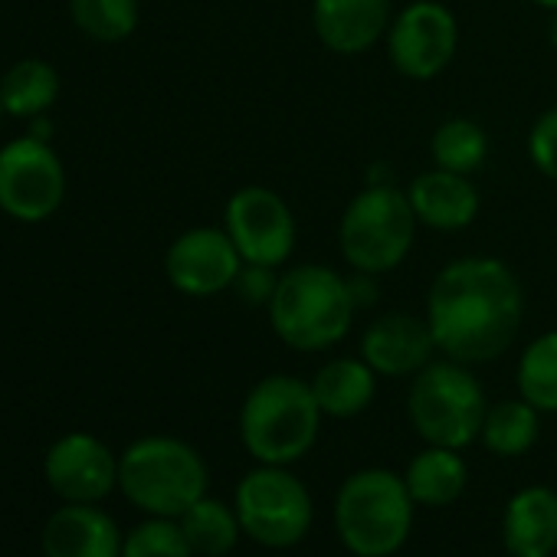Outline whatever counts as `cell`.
Listing matches in <instances>:
<instances>
[{"label":"cell","mask_w":557,"mask_h":557,"mask_svg":"<svg viewBox=\"0 0 557 557\" xmlns=\"http://www.w3.org/2000/svg\"><path fill=\"white\" fill-rule=\"evenodd\" d=\"M243 534L269 550H289L306 541L315 524V498L293 466L249 469L233 492Z\"/></svg>","instance_id":"obj_8"},{"label":"cell","mask_w":557,"mask_h":557,"mask_svg":"<svg viewBox=\"0 0 557 557\" xmlns=\"http://www.w3.org/2000/svg\"><path fill=\"white\" fill-rule=\"evenodd\" d=\"M119 488L145 515L181 518L207 495L210 469L177 436H141L119 456Z\"/></svg>","instance_id":"obj_5"},{"label":"cell","mask_w":557,"mask_h":557,"mask_svg":"<svg viewBox=\"0 0 557 557\" xmlns=\"http://www.w3.org/2000/svg\"><path fill=\"white\" fill-rule=\"evenodd\" d=\"M60 96V76L50 63L44 60H24L8 70L0 79V106L8 115L17 119H34L44 115Z\"/></svg>","instance_id":"obj_25"},{"label":"cell","mask_w":557,"mask_h":557,"mask_svg":"<svg viewBox=\"0 0 557 557\" xmlns=\"http://www.w3.org/2000/svg\"><path fill=\"white\" fill-rule=\"evenodd\" d=\"M122 557H194V547L177 518L148 515L125 534Z\"/></svg>","instance_id":"obj_27"},{"label":"cell","mask_w":557,"mask_h":557,"mask_svg":"<svg viewBox=\"0 0 557 557\" xmlns=\"http://www.w3.org/2000/svg\"><path fill=\"white\" fill-rule=\"evenodd\" d=\"M524 151H528V161L531 168L554 181L557 184V106L544 109L531 128H528V138H524Z\"/></svg>","instance_id":"obj_28"},{"label":"cell","mask_w":557,"mask_h":557,"mask_svg":"<svg viewBox=\"0 0 557 557\" xmlns=\"http://www.w3.org/2000/svg\"><path fill=\"white\" fill-rule=\"evenodd\" d=\"M420 220L407 190L391 184H364L342 210L338 252L348 269L387 275L400 269L417 243Z\"/></svg>","instance_id":"obj_6"},{"label":"cell","mask_w":557,"mask_h":557,"mask_svg":"<svg viewBox=\"0 0 557 557\" xmlns=\"http://www.w3.org/2000/svg\"><path fill=\"white\" fill-rule=\"evenodd\" d=\"M488 132L466 115L443 119L430 135V161L433 168L453 171V174H479L488 161Z\"/></svg>","instance_id":"obj_22"},{"label":"cell","mask_w":557,"mask_h":557,"mask_svg":"<svg viewBox=\"0 0 557 557\" xmlns=\"http://www.w3.org/2000/svg\"><path fill=\"white\" fill-rule=\"evenodd\" d=\"M223 230L230 233L243 262L272 269L289 265L299 239V223L289 200L265 184H246L226 197Z\"/></svg>","instance_id":"obj_10"},{"label":"cell","mask_w":557,"mask_h":557,"mask_svg":"<svg viewBox=\"0 0 557 557\" xmlns=\"http://www.w3.org/2000/svg\"><path fill=\"white\" fill-rule=\"evenodd\" d=\"M243 269V256L223 226H190L164 252L168 283L187 299H213L230 293Z\"/></svg>","instance_id":"obj_12"},{"label":"cell","mask_w":557,"mask_h":557,"mask_svg":"<svg viewBox=\"0 0 557 557\" xmlns=\"http://www.w3.org/2000/svg\"><path fill=\"white\" fill-rule=\"evenodd\" d=\"M547 44H550V50L557 53V11L550 14V24H547Z\"/></svg>","instance_id":"obj_31"},{"label":"cell","mask_w":557,"mask_h":557,"mask_svg":"<svg viewBox=\"0 0 557 557\" xmlns=\"http://www.w3.org/2000/svg\"><path fill=\"white\" fill-rule=\"evenodd\" d=\"M377 374L361 355H342L325 361L312 377V394L329 420H355L377 397Z\"/></svg>","instance_id":"obj_19"},{"label":"cell","mask_w":557,"mask_h":557,"mask_svg":"<svg viewBox=\"0 0 557 557\" xmlns=\"http://www.w3.org/2000/svg\"><path fill=\"white\" fill-rule=\"evenodd\" d=\"M44 475L63 502L99 505L119 488V456L92 433H66L47 449Z\"/></svg>","instance_id":"obj_13"},{"label":"cell","mask_w":557,"mask_h":557,"mask_svg":"<svg viewBox=\"0 0 557 557\" xmlns=\"http://www.w3.org/2000/svg\"><path fill=\"white\" fill-rule=\"evenodd\" d=\"M265 319L272 335L289 351L322 355L338 348L358 319L348 293V272L325 262L283 265Z\"/></svg>","instance_id":"obj_2"},{"label":"cell","mask_w":557,"mask_h":557,"mask_svg":"<svg viewBox=\"0 0 557 557\" xmlns=\"http://www.w3.org/2000/svg\"><path fill=\"white\" fill-rule=\"evenodd\" d=\"M502 544L508 557H554L557 550V488L524 485L502 511Z\"/></svg>","instance_id":"obj_18"},{"label":"cell","mask_w":557,"mask_h":557,"mask_svg":"<svg viewBox=\"0 0 557 557\" xmlns=\"http://www.w3.org/2000/svg\"><path fill=\"white\" fill-rule=\"evenodd\" d=\"M524 289L515 269L485 252L449 259L430 283L426 325L440 358L479 368L498 361L521 335Z\"/></svg>","instance_id":"obj_1"},{"label":"cell","mask_w":557,"mask_h":557,"mask_svg":"<svg viewBox=\"0 0 557 557\" xmlns=\"http://www.w3.org/2000/svg\"><path fill=\"white\" fill-rule=\"evenodd\" d=\"M417 502L394 469H358L351 472L332 505L335 534L355 557H394L413 531Z\"/></svg>","instance_id":"obj_4"},{"label":"cell","mask_w":557,"mask_h":557,"mask_svg":"<svg viewBox=\"0 0 557 557\" xmlns=\"http://www.w3.org/2000/svg\"><path fill=\"white\" fill-rule=\"evenodd\" d=\"M394 0H312V30L335 57H364L384 44Z\"/></svg>","instance_id":"obj_15"},{"label":"cell","mask_w":557,"mask_h":557,"mask_svg":"<svg viewBox=\"0 0 557 557\" xmlns=\"http://www.w3.org/2000/svg\"><path fill=\"white\" fill-rule=\"evenodd\" d=\"M407 200L420 220V226L436 233H459L469 230L482 210L479 187L466 174H453L443 168H430L417 174L407 187Z\"/></svg>","instance_id":"obj_16"},{"label":"cell","mask_w":557,"mask_h":557,"mask_svg":"<svg viewBox=\"0 0 557 557\" xmlns=\"http://www.w3.org/2000/svg\"><path fill=\"white\" fill-rule=\"evenodd\" d=\"M459 50V21L443 0H410L397 8L384 37L387 63L410 83L443 76Z\"/></svg>","instance_id":"obj_9"},{"label":"cell","mask_w":557,"mask_h":557,"mask_svg":"<svg viewBox=\"0 0 557 557\" xmlns=\"http://www.w3.org/2000/svg\"><path fill=\"white\" fill-rule=\"evenodd\" d=\"M404 482L417 505L446 508L462 498L469 485V462L462 459V449L423 443V449L407 462Z\"/></svg>","instance_id":"obj_20"},{"label":"cell","mask_w":557,"mask_h":557,"mask_svg":"<svg viewBox=\"0 0 557 557\" xmlns=\"http://www.w3.org/2000/svg\"><path fill=\"white\" fill-rule=\"evenodd\" d=\"M528 4H534V8H541V11H547V14L557 11V0H528Z\"/></svg>","instance_id":"obj_32"},{"label":"cell","mask_w":557,"mask_h":557,"mask_svg":"<svg viewBox=\"0 0 557 557\" xmlns=\"http://www.w3.org/2000/svg\"><path fill=\"white\" fill-rule=\"evenodd\" d=\"M358 355L374 368L377 377L400 381L417 377L430 361L440 358L426 315L417 312H381L368 322L358 342Z\"/></svg>","instance_id":"obj_14"},{"label":"cell","mask_w":557,"mask_h":557,"mask_svg":"<svg viewBox=\"0 0 557 557\" xmlns=\"http://www.w3.org/2000/svg\"><path fill=\"white\" fill-rule=\"evenodd\" d=\"M125 534L99 505L63 502L44 524V557H122Z\"/></svg>","instance_id":"obj_17"},{"label":"cell","mask_w":557,"mask_h":557,"mask_svg":"<svg viewBox=\"0 0 557 557\" xmlns=\"http://www.w3.org/2000/svg\"><path fill=\"white\" fill-rule=\"evenodd\" d=\"M177 521H181L194 554H200V557H226L239 544V534H243L236 508L220 498H210V495L197 498Z\"/></svg>","instance_id":"obj_23"},{"label":"cell","mask_w":557,"mask_h":557,"mask_svg":"<svg viewBox=\"0 0 557 557\" xmlns=\"http://www.w3.org/2000/svg\"><path fill=\"white\" fill-rule=\"evenodd\" d=\"M70 14L99 44H122L138 30V0H70Z\"/></svg>","instance_id":"obj_26"},{"label":"cell","mask_w":557,"mask_h":557,"mask_svg":"<svg viewBox=\"0 0 557 557\" xmlns=\"http://www.w3.org/2000/svg\"><path fill=\"white\" fill-rule=\"evenodd\" d=\"M66 171L44 138H17L0 148V210L24 223H40L60 210Z\"/></svg>","instance_id":"obj_11"},{"label":"cell","mask_w":557,"mask_h":557,"mask_svg":"<svg viewBox=\"0 0 557 557\" xmlns=\"http://www.w3.org/2000/svg\"><path fill=\"white\" fill-rule=\"evenodd\" d=\"M541 436V410L531 407L524 397H505L488 404L479 443L498 459H518L534 449Z\"/></svg>","instance_id":"obj_21"},{"label":"cell","mask_w":557,"mask_h":557,"mask_svg":"<svg viewBox=\"0 0 557 557\" xmlns=\"http://www.w3.org/2000/svg\"><path fill=\"white\" fill-rule=\"evenodd\" d=\"M322 407L312 384L296 374L259 377L239 404V443L262 466H293L322 436Z\"/></svg>","instance_id":"obj_3"},{"label":"cell","mask_w":557,"mask_h":557,"mask_svg":"<svg viewBox=\"0 0 557 557\" xmlns=\"http://www.w3.org/2000/svg\"><path fill=\"white\" fill-rule=\"evenodd\" d=\"M485 410V387L469 364L436 358L417 377H410L407 417L413 433L430 446H472L482 433Z\"/></svg>","instance_id":"obj_7"},{"label":"cell","mask_w":557,"mask_h":557,"mask_svg":"<svg viewBox=\"0 0 557 557\" xmlns=\"http://www.w3.org/2000/svg\"><path fill=\"white\" fill-rule=\"evenodd\" d=\"M0 115H4V106H0Z\"/></svg>","instance_id":"obj_33"},{"label":"cell","mask_w":557,"mask_h":557,"mask_svg":"<svg viewBox=\"0 0 557 557\" xmlns=\"http://www.w3.org/2000/svg\"><path fill=\"white\" fill-rule=\"evenodd\" d=\"M278 272L283 269H272V265H256V262H243L236 283H233V293L252 306V309H265L272 293H275V283H278Z\"/></svg>","instance_id":"obj_29"},{"label":"cell","mask_w":557,"mask_h":557,"mask_svg":"<svg viewBox=\"0 0 557 557\" xmlns=\"http://www.w3.org/2000/svg\"><path fill=\"white\" fill-rule=\"evenodd\" d=\"M515 391L541 413H557V329L534 335L515 364Z\"/></svg>","instance_id":"obj_24"},{"label":"cell","mask_w":557,"mask_h":557,"mask_svg":"<svg viewBox=\"0 0 557 557\" xmlns=\"http://www.w3.org/2000/svg\"><path fill=\"white\" fill-rule=\"evenodd\" d=\"M348 293H351V302H355L358 315L368 312V309H374L381 302V275L351 269L348 272Z\"/></svg>","instance_id":"obj_30"}]
</instances>
